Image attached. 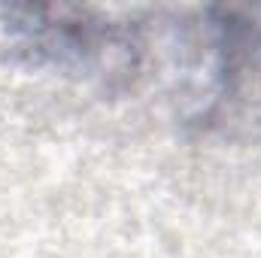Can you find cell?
I'll use <instances>...</instances> for the list:
<instances>
[{
  "instance_id": "6da1fadb",
  "label": "cell",
  "mask_w": 261,
  "mask_h": 258,
  "mask_svg": "<svg viewBox=\"0 0 261 258\" xmlns=\"http://www.w3.org/2000/svg\"><path fill=\"white\" fill-rule=\"evenodd\" d=\"M0 55L31 70H49L103 85L134 82L146 61L140 21H116L70 6H3Z\"/></svg>"
},
{
  "instance_id": "7a4b0ae2",
  "label": "cell",
  "mask_w": 261,
  "mask_h": 258,
  "mask_svg": "<svg viewBox=\"0 0 261 258\" xmlns=\"http://www.w3.org/2000/svg\"><path fill=\"white\" fill-rule=\"evenodd\" d=\"M203 70L197 119H210L225 100L240 97L249 85L261 88V12L206 9Z\"/></svg>"
}]
</instances>
